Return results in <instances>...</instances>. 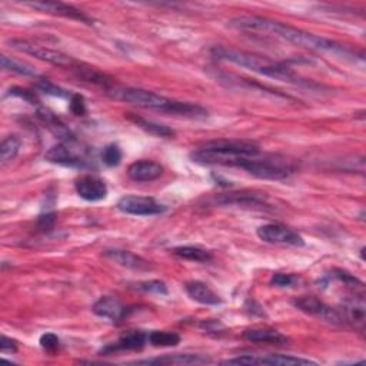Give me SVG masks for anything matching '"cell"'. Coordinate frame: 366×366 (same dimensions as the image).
I'll return each mask as SVG.
<instances>
[{
    "label": "cell",
    "mask_w": 366,
    "mask_h": 366,
    "mask_svg": "<svg viewBox=\"0 0 366 366\" xmlns=\"http://www.w3.org/2000/svg\"><path fill=\"white\" fill-rule=\"evenodd\" d=\"M8 45L18 52L30 55V56H33L39 60L47 62L53 66L73 67L76 64V62L66 53H62L59 50H53V49H49V47H43V46H39L36 43H32V42H28V40H23V39H11L8 42Z\"/></svg>",
    "instance_id": "52a82bcc"
},
{
    "label": "cell",
    "mask_w": 366,
    "mask_h": 366,
    "mask_svg": "<svg viewBox=\"0 0 366 366\" xmlns=\"http://www.w3.org/2000/svg\"><path fill=\"white\" fill-rule=\"evenodd\" d=\"M0 63H2L4 70L18 73V75H22V76H38L36 69L26 62H22V60L4 55L2 57H0Z\"/></svg>",
    "instance_id": "83f0119b"
},
{
    "label": "cell",
    "mask_w": 366,
    "mask_h": 366,
    "mask_svg": "<svg viewBox=\"0 0 366 366\" xmlns=\"http://www.w3.org/2000/svg\"><path fill=\"white\" fill-rule=\"evenodd\" d=\"M126 118L132 120L135 125H137L140 129H143L146 133L158 136V137H173L176 133L173 129H171L166 125H161L148 119H143L135 113H126Z\"/></svg>",
    "instance_id": "cb8c5ba5"
},
{
    "label": "cell",
    "mask_w": 366,
    "mask_h": 366,
    "mask_svg": "<svg viewBox=\"0 0 366 366\" xmlns=\"http://www.w3.org/2000/svg\"><path fill=\"white\" fill-rule=\"evenodd\" d=\"M164 175V166L154 161H137L127 168V176L139 183L152 182Z\"/></svg>",
    "instance_id": "e0dca14e"
},
{
    "label": "cell",
    "mask_w": 366,
    "mask_h": 366,
    "mask_svg": "<svg viewBox=\"0 0 366 366\" xmlns=\"http://www.w3.org/2000/svg\"><path fill=\"white\" fill-rule=\"evenodd\" d=\"M35 88L39 91V92H43L45 95H49V96H55V98H62V99H70L72 98V93H69L67 91L56 86L55 84H52L50 81L47 79H40Z\"/></svg>",
    "instance_id": "4dcf8cb0"
},
{
    "label": "cell",
    "mask_w": 366,
    "mask_h": 366,
    "mask_svg": "<svg viewBox=\"0 0 366 366\" xmlns=\"http://www.w3.org/2000/svg\"><path fill=\"white\" fill-rule=\"evenodd\" d=\"M172 252H173V255H176L181 259L192 261V262H198V263H207L213 259V256L209 251H205L199 246H178Z\"/></svg>",
    "instance_id": "484cf974"
},
{
    "label": "cell",
    "mask_w": 366,
    "mask_h": 366,
    "mask_svg": "<svg viewBox=\"0 0 366 366\" xmlns=\"http://www.w3.org/2000/svg\"><path fill=\"white\" fill-rule=\"evenodd\" d=\"M258 155H261V149L255 142L228 139L205 143L190 154V159L199 165L235 166L239 159Z\"/></svg>",
    "instance_id": "3957f363"
},
{
    "label": "cell",
    "mask_w": 366,
    "mask_h": 366,
    "mask_svg": "<svg viewBox=\"0 0 366 366\" xmlns=\"http://www.w3.org/2000/svg\"><path fill=\"white\" fill-rule=\"evenodd\" d=\"M39 343H40V346H42L46 352L53 353V352H56V350L59 349V346H60V339L57 338V335L49 332V333H45V335L40 336Z\"/></svg>",
    "instance_id": "e575fe53"
},
{
    "label": "cell",
    "mask_w": 366,
    "mask_h": 366,
    "mask_svg": "<svg viewBox=\"0 0 366 366\" xmlns=\"http://www.w3.org/2000/svg\"><path fill=\"white\" fill-rule=\"evenodd\" d=\"M222 365H316V362L292 355H244L221 362Z\"/></svg>",
    "instance_id": "8fae6325"
},
{
    "label": "cell",
    "mask_w": 366,
    "mask_h": 366,
    "mask_svg": "<svg viewBox=\"0 0 366 366\" xmlns=\"http://www.w3.org/2000/svg\"><path fill=\"white\" fill-rule=\"evenodd\" d=\"M102 162L109 166V168H115V166H119L120 162H122V158H123V154H122V149L119 148V146L116 143H110L108 144L106 148L102 151Z\"/></svg>",
    "instance_id": "f546056e"
},
{
    "label": "cell",
    "mask_w": 366,
    "mask_h": 366,
    "mask_svg": "<svg viewBox=\"0 0 366 366\" xmlns=\"http://www.w3.org/2000/svg\"><path fill=\"white\" fill-rule=\"evenodd\" d=\"M332 278L342 282L343 285L349 286V287H353V289H363V283L355 278L353 275H350L349 272L346 270H342V269H335L332 270Z\"/></svg>",
    "instance_id": "d6a6232c"
},
{
    "label": "cell",
    "mask_w": 366,
    "mask_h": 366,
    "mask_svg": "<svg viewBox=\"0 0 366 366\" xmlns=\"http://www.w3.org/2000/svg\"><path fill=\"white\" fill-rule=\"evenodd\" d=\"M266 195L265 193H255V192H232L219 195L213 199L215 205H222V206H266Z\"/></svg>",
    "instance_id": "ac0fdd59"
},
{
    "label": "cell",
    "mask_w": 366,
    "mask_h": 366,
    "mask_svg": "<svg viewBox=\"0 0 366 366\" xmlns=\"http://www.w3.org/2000/svg\"><path fill=\"white\" fill-rule=\"evenodd\" d=\"M92 312L99 318H105L112 322H122L127 318L129 309L115 297H102L93 304Z\"/></svg>",
    "instance_id": "2e32d148"
},
{
    "label": "cell",
    "mask_w": 366,
    "mask_h": 366,
    "mask_svg": "<svg viewBox=\"0 0 366 366\" xmlns=\"http://www.w3.org/2000/svg\"><path fill=\"white\" fill-rule=\"evenodd\" d=\"M28 6L43 12V13H49V15H55V16H63L66 19H73L78 21L86 25H93V19L89 18L85 12H82L81 9L70 6L66 4H60V2H33V4H26Z\"/></svg>",
    "instance_id": "7c38bea8"
},
{
    "label": "cell",
    "mask_w": 366,
    "mask_h": 366,
    "mask_svg": "<svg viewBox=\"0 0 366 366\" xmlns=\"http://www.w3.org/2000/svg\"><path fill=\"white\" fill-rule=\"evenodd\" d=\"M294 305L301 312L314 316L316 319H321L324 322H328L331 325H343L345 321L341 315V312L325 302H322L316 297H301L294 301Z\"/></svg>",
    "instance_id": "ba28073f"
},
{
    "label": "cell",
    "mask_w": 366,
    "mask_h": 366,
    "mask_svg": "<svg viewBox=\"0 0 366 366\" xmlns=\"http://www.w3.org/2000/svg\"><path fill=\"white\" fill-rule=\"evenodd\" d=\"M105 256H108L109 259H112L113 262H116L118 265H120L123 268H127V269H132V270H137V272L149 270L152 268L149 261L143 259L139 255H135L130 251L108 249V251H105Z\"/></svg>",
    "instance_id": "d6986e66"
},
{
    "label": "cell",
    "mask_w": 366,
    "mask_h": 366,
    "mask_svg": "<svg viewBox=\"0 0 366 366\" xmlns=\"http://www.w3.org/2000/svg\"><path fill=\"white\" fill-rule=\"evenodd\" d=\"M9 95L12 96H16V98H21V99H25L26 102H29L30 105H38L39 103V99L36 96L35 92H30L28 89H22V88H12L9 91Z\"/></svg>",
    "instance_id": "74e56055"
},
{
    "label": "cell",
    "mask_w": 366,
    "mask_h": 366,
    "mask_svg": "<svg viewBox=\"0 0 366 366\" xmlns=\"http://www.w3.org/2000/svg\"><path fill=\"white\" fill-rule=\"evenodd\" d=\"M256 235L261 241L266 244L286 245V246H295V248L305 246V241L298 232L292 231L290 228L280 224H268V225L259 227L256 229Z\"/></svg>",
    "instance_id": "9c48e42d"
},
{
    "label": "cell",
    "mask_w": 366,
    "mask_h": 366,
    "mask_svg": "<svg viewBox=\"0 0 366 366\" xmlns=\"http://www.w3.org/2000/svg\"><path fill=\"white\" fill-rule=\"evenodd\" d=\"M21 149V140L16 136H8L0 146V159L2 164L6 165L8 162L13 161Z\"/></svg>",
    "instance_id": "f1b7e54d"
},
{
    "label": "cell",
    "mask_w": 366,
    "mask_h": 366,
    "mask_svg": "<svg viewBox=\"0 0 366 366\" xmlns=\"http://www.w3.org/2000/svg\"><path fill=\"white\" fill-rule=\"evenodd\" d=\"M365 309H366L365 299H363V295L360 294L359 297L355 295V297H350V298L345 299L343 304H342V309L339 312H341L345 324L352 325L356 331L363 333L365 332V322H366Z\"/></svg>",
    "instance_id": "9a60e30c"
},
{
    "label": "cell",
    "mask_w": 366,
    "mask_h": 366,
    "mask_svg": "<svg viewBox=\"0 0 366 366\" xmlns=\"http://www.w3.org/2000/svg\"><path fill=\"white\" fill-rule=\"evenodd\" d=\"M106 93L118 101L130 103L133 106L142 108V109H152V110H159L164 113H169L173 108L175 101L161 96L158 93L143 91V89H136V88H109L106 89Z\"/></svg>",
    "instance_id": "5b68a950"
},
{
    "label": "cell",
    "mask_w": 366,
    "mask_h": 366,
    "mask_svg": "<svg viewBox=\"0 0 366 366\" xmlns=\"http://www.w3.org/2000/svg\"><path fill=\"white\" fill-rule=\"evenodd\" d=\"M242 338L252 343H266V345H276V346H283V345H287L289 342V339L283 333L270 328L246 329Z\"/></svg>",
    "instance_id": "603a6c76"
},
{
    "label": "cell",
    "mask_w": 366,
    "mask_h": 366,
    "mask_svg": "<svg viewBox=\"0 0 366 366\" xmlns=\"http://www.w3.org/2000/svg\"><path fill=\"white\" fill-rule=\"evenodd\" d=\"M185 290L188 297L202 305H210V307H216V305H221L222 299L217 294L203 282L199 280H193V282H188L185 285Z\"/></svg>",
    "instance_id": "ffe728a7"
},
{
    "label": "cell",
    "mask_w": 366,
    "mask_h": 366,
    "mask_svg": "<svg viewBox=\"0 0 366 366\" xmlns=\"http://www.w3.org/2000/svg\"><path fill=\"white\" fill-rule=\"evenodd\" d=\"M70 110L76 116H85L86 113V103L81 95H72L70 98Z\"/></svg>",
    "instance_id": "8d00e7d4"
},
{
    "label": "cell",
    "mask_w": 366,
    "mask_h": 366,
    "mask_svg": "<svg viewBox=\"0 0 366 366\" xmlns=\"http://www.w3.org/2000/svg\"><path fill=\"white\" fill-rule=\"evenodd\" d=\"M235 166L242 168L252 176L265 181H282L295 173L294 164L280 155L242 158L235 164Z\"/></svg>",
    "instance_id": "277c9868"
},
{
    "label": "cell",
    "mask_w": 366,
    "mask_h": 366,
    "mask_svg": "<svg viewBox=\"0 0 366 366\" xmlns=\"http://www.w3.org/2000/svg\"><path fill=\"white\" fill-rule=\"evenodd\" d=\"M135 287L140 292H146V294H158V295H168V286L161 280H146L139 282L135 285Z\"/></svg>",
    "instance_id": "1f68e13d"
},
{
    "label": "cell",
    "mask_w": 366,
    "mask_h": 366,
    "mask_svg": "<svg viewBox=\"0 0 366 366\" xmlns=\"http://www.w3.org/2000/svg\"><path fill=\"white\" fill-rule=\"evenodd\" d=\"M148 345V333L143 331H129L116 342L106 345L101 353L113 355L118 352H137Z\"/></svg>",
    "instance_id": "4fadbf2b"
},
{
    "label": "cell",
    "mask_w": 366,
    "mask_h": 366,
    "mask_svg": "<svg viewBox=\"0 0 366 366\" xmlns=\"http://www.w3.org/2000/svg\"><path fill=\"white\" fill-rule=\"evenodd\" d=\"M55 224H56V213L55 212H46V213L40 215L39 219H38V227L43 232L52 231Z\"/></svg>",
    "instance_id": "d590c367"
},
{
    "label": "cell",
    "mask_w": 366,
    "mask_h": 366,
    "mask_svg": "<svg viewBox=\"0 0 366 366\" xmlns=\"http://www.w3.org/2000/svg\"><path fill=\"white\" fill-rule=\"evenodd\" d=\"M212 55L217 60L234 63L236 66L252 70L258 73V75H262L275 81L295 84V85L305 84L287 66L265 56H259L255 53H249V52L239 50L235 47H228V46H215L212 49Z\"/></svg>",
    "instance_id": "7a4b0ae2"
},
{
    "label": "cell",
    "mask_w": 366,
    "mask_h": 366,
    "mask_svg": "<svg viewBox=\"0 0 366 366\" xmlns=\"http://www.w3.org/2000/svg\"><path fill=\"white\" fill-rule=\"evenodd\" d=\"M76 193L88 202H99L108 196V185L98 176L84 175L75 182Z\"/></svg>",
    "instance_id": "5bb4252c"
},
{
    "label": "cell",
    "mask_w": 366,
    "mask_h": 366,
    "mask_svg": "<svg viewBox=\"0 0 366 366\" xmlns=\"http://www.w3.org/2000/svg\"><path fill=\"white\" fill-rule=\"evenodd\" d=\"M299 282V279L289 273H275L270 279V285L276 287H292Z\"/></svg>",
    "instance_id": "836d02e7"
},
{
    "label": "cell",
    "mask_w": 366,
    "mask_h": 366,
    "mask_svg": "<svg viewBox=\"0 0 366 366\" xmlns=\"http://www.w3.org/2000/svg\"><path fill=\"white\" fill-rule=\"evenodd\" d=\"M210 359L203 355H195V353H178V355H166L152 359H142L135 363L139 365H202L209 363Z\"/></svg>",
    "instance_id": "7402d4cb"
},
{
    "label": "cell",
    "mask_w": 366,
    "mask_h": 366,
    "mask_svg": "<svg viewBox=\"0 0 366 366\" xmlns=\"http://www.w3.org/2000/svg\"><path fill=\"white\" fill-rule=\"evenodd\" d=\"M148 343L155 348H175L181 343V336L169 331H152L148 333Z\"/></svg>",
    "instance_id": "4316f807"
},
{
    "label": "cell",
    "mask_w": 366,
    "mask_h": 366,
    "mask_svg": "<svg viewBox=\"0 0 366 366\" xmlns=\"http://www.w3.org/2000/svg\"><path fill=\"white\" fill-rule=\"evenodd\" d=\"M73 70L76 72V75L81 79H84L86 82H91V84H95V85H99V86H103L105 89H109L113 85V79L112 78L106 76L105 73H102V72H99V70H96L93 67H88V66L81 64L78 67L73 66Z\"/></svg>",
    "instance_id": "d4e9b609"
},
{
    "label": "cell",
    "mask_w": 366,
    "mask_h": 366,
    "mask_svg": "<svg viewBox=\"0 0 366 366\" xmlns=\"http://www.w3.org/2000/svg\"><path fill=\"white\" fill-rule=\"evenodd\" d=\"M46 161L60 166L70 168H86L91 166V161L88 158V151L76 146V140L73 142H60L46 152Z\"/></svg>",
    "instance_id": "8992f818"
},
{
    "label": "cell",
    "mask_w": 366,
    "mask_h": 366,
    "mask_svg": "<svg viewBox=\"0 0 366 366\" xmlns=\"http://www.w3.org/2000/svg\"><path fill=\"white\" fill-rule=\"evenodd\" d=\"M0 349H2L4 353H16L18 352V343L15 341H12L8 336H2V341H0Z\"/></svg>",
    "instance_id": "f35d334b"
},
{
    "label": "cell",
    "mask_w": 366,
    "mask_h": 366,
    "mask_svg": "<svg viewBox=\"0 0 366 366\" xmlns=\"http://www.w3.org/2000/svg\"><path fill=\"white\" fill-rule=\"evenodd\" d=\"M118 209L126 215L133 216H155L165 213L168 210V206L159 203L154 198L127 195L118 202Z\"/></svg>",
    "instance_id": "30bf717a"
},
{
    "label": "cell",
    "mask_w": 366,
    "mask_h": 366,
    "mask_svg": "<svg viewBox=\"0 0 366 366\" xmlns=\"http://www.w3.org/2000/svg\"><path fill=\"white\" fill-rule=\"evenodd\" d=\"M228 26L238 30L272 33L273 36L282 40H286L299 47L315 50V52H325V53H332V55L345 56V57L352 53L350 49L331 39L316 36L314 33L301 30L298 28H292L289 25L280 23L268 18H262V16H239L228 22Z\"/></svg>",
    "instance_id": "6da1fadb"
},
{
    "label": "cell",
    "mask_w": 366,
    "mask_h": 366,
    "mask_svg": "<svg viewBox=\"0 0 366 366\" xmlns=\"http://www.w3.org/2000/svg\"><path fill=\"white\" fill-rule=\"evenodd\" d=\"M38 116L39 119L43 122V125H46V127L62 142H73L76 140L75 135L70 132V129L62 122V119L53 113L50 109L46 108H40L38 110Z\"/></svg>",
    "instance_id": "44dd1931"
}]
</instances>
